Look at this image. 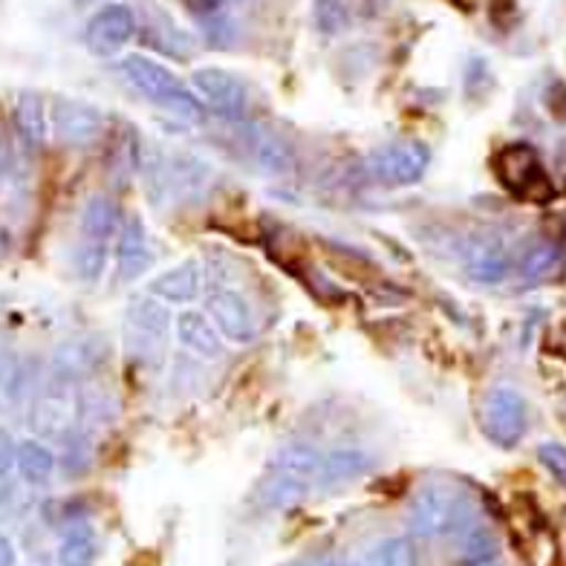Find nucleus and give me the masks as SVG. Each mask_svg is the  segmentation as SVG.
<instances>
[{"mask_svg":"<svg viewBox=\"0 0 566 566\" xmlns=\"http://www.w3.org/2000/svg\"><path fill=\"white\" fill-rule=\"evenodd\" d=\"M15 462H18L15 437H12L7 428H0V480L9 478V474L15 471Z\"/></svg>","mask_w":566,"mask_h":566,"instance_id":"obj_32","label":"nucleus"},{"mask_svg":"<svg viewBox=\"0 0 566 566\" xmlns=\"http://www.w3.org/2000/svg\"><path fill=\"white\" fill-rule=\"evenodd\" d=\"M537 460L566 489V448L558 442H544L537 448Z\"/></svg>","mask_w":566,"mask_h":566,"instance_id":"obj_30","label":"nucleus"},{"mask_svg":"<svg viewBox=\"0 0 566 566\" xmlns=\"http://www.w3.org/2000/svg\"><path fill=\"white\" fill-rule=\"evenodd\" d=\"M93 361H96V353L90 350L84 342H73L55 353L53 370L59 373L61 381H70V379H75V376L87 373L90 367H93Z\"/></svg>","mask_w":566,"mask_h":566,"instance_id":"obj_25","label":"nucleus"},{"mask_svg":"<svg viewBox=\"0 0 566 566\" xmlns=\"http://www.w3.org/2000/svg\"><path fill=\"white\" fill-rule=\"evenodd\" d=\"M107 266V247L98 243V240H87V247H82V252L75 254V269L78 275L87 283H96L98 277L105 275Z\"/></svg>","mask_w":566,"mask_h":566,"instance_id":"obj_29","label":"nucleus"},{"mask_svg":"<svg viewBox=\"0 0 566 566\" xmlns=\"http://www.w3.org/2000/svg\"><path fill=\"white\" fill-rule=\"evenodd\" d=\"M457 261L462 263V269L469 272V277L480 283H497L506 277L509 272V258L506 249L497 238H489V234H469V238H460L454 247Z\"/></svg>","mask_w":566,"mask_h":566,"instance_id":"obj_9","label":"nucleus"},{"mask_svg":"<svg viewBox=\"0 0 566 566\" xmlns=\"http://www.w3.org/2000/svg\"><path fill=\"white\" fill-rule=\"evenodd\" d=\"M73 413L75 402H70L64 396H46L35 405V424L44 433H59L73 419Z\"/></svg>","mask_w":566,"mask_h":566,"instance_id":"obj_26","label":"nucleus"},{"mask_svg":"<svg viewBox=\"0 0 566 566\" xmlns=\"http://www.w3.org/2000/svg\"><path fill=\"white\" fill-rule=\"evenodd\" d=\"M50 122H53L55 139L67 148H82V145L96 142L105 127L102 111L87 102H78V98H55L50 107Z\"/></svg>","mask_w":566,"mask_h":566,"instance_id":"obj_7","label":"nucleus"},{"mask_svg":"<svg viewBox=\"0 0 566 566\" xmlns=\"http://www.w3.org/2000/svg\"><path fill=\"white\" fill-rule=\"evenodd\" d=\"M428 165H431V150H428V145L417 139H408L376 150L367 159V171L376 179H381V182H388V186H413V182H419L424 177Z\"/></svg>","mask_w":566,"mask_h":566,"instance_id":"obj_5","label":"nucleus"},{"mask_svg":"<svg viewBox=\"0 0 566 566\" xmlns=\"http://www.w3.org/2000/svg\"><path fill=\"white\" fill-rule=\"evenodd\" d=\"M119 73L139 96L171 111L179 119L191 122V125H202L209 119V107L202 105V98H197L186 84L179 82L177 73H171L159 61L148 59V55H127L119 64Z\"/></svg>","mask_w":566,"mask_h":566,"instance_id":"obj_1","label":"nucleus"},{"mask_svg":"<svg viewBox=\"0 0 566 566\" xmlns=\"http://www.w3.org/2000/svg\"><path fill=\"white\" fill-rule=\"evenodd\" d=\"M7 373H9V353H7V347L0 344V381L7 379Z\"/></svg>","mask_w":566,"mask_h":566,"instance_id":"obj_34","label":"nucleus"},{"mask_svg":"<svg viewBox=\"0 0 566 566\" xmlns=\"http://www.w3.org/2000/svg\"><path fill=\"white\" fill-rule=\"evenodd\" d=\"M15 130L27 148H41L50 130V116L38 93H21L15 102Z\"/></svg>","mask_w":566,"mask_h":566,"instance_id":"obj_15","label":"nucleus"},{"mask_svg":"<svg viewBox=\"0 0 566 566\" xmlns=\"http://www.w3.org/2000/svg\"><path fill=\"white\" fill-rule=\"evenodd\" d=\"M306 566H342V564H336V560H329V558H321V560H313V564H306Z\"/></svg>","mask_w":566,"mask_h":566,"instance_id":"obj_36","label":"nucleus"},{"mask_svg":"<svg viewBox=\"0 0 566 566\" xmlns=\"http://www.w3.org/2000/svg\"><path fill=\"white\" fill-rule=\"evenodd\" d=\"M367 465H370V457H367L361 448H333L329 454H324L318 483L324 485V489L350 483L358 474H365Z\"/></svg>","mask_w":566,"mask_h":566,"instance_id":"obj_16","label":"nucleus"},{"mask_svg":"<svg viewBox=\"0 0 566 566\" xmlns=\"http://www.w3.org/2000/svg\"><path fill=\"white\" fill-rule=\"evenodd\" d=\"M306 492H310V485L304 480L269 471V478L258 485V503L266 509H275V512H286V509H295L298 503H304Z\"/></svg>","mask_w":566,"mask_h":566,"instance_id":"obj_18","label":"nucleus"},{"mask_svg":"<svg viewBox=\"0 0 566 566\" xmlns=\"http://www.w3.org/2000/svg\"><path fill=\"white\" fill-rule=\"evenodd\" d=\"M500 541L492 530L485 526H469L462 532L460 544H457V558L462 566H483L497 558Z\"/></svg>","mask_w":566,"mask_h":566,"instance_id":"obj_21","label":"nucleus"},{"mask_svg":"<svg viewBox=\"0 0 566 566\" xmlns=\"http://www.w3.org/2000/svg\"><path fill=\"white\" fill-rule=\"evenodd\" d=\"M148 266V231H145L139 217H130L119 229V240H116V277H119V283H130L142 277V272Z\"/></svg>","mask_w":566,"mask_h":566,"instance_id":"obj_11","label":"nucleus"},{"mask_svg":"<svg viewBox=\"0 0 566 566\" xmlns=\"http://www.w3.org/2000/svg\"><path fill=\"white\" fill-rule=\"evenodd\" d=\"M64 465H67L70 474H82V471H87L90 465V442L82 440V437H75V440H70L67 446V457H64Z\"/></svg>","mask_w":566,"mask_h":566,"instance_id":"obj_31","label":"nucleus"},{"mask_svg":"<svg viewBox=\"0 0 566 566\" xmlns=\"http://www.w3.org/2000/svg\"><path fill=\"white\" fill-rule=\"evenodd\" d=\"M254 159L266 174H286L292 171V163H295L290 148L275 136H258L254 139Z\"/></svg>","mask_w":566,"mask_h":566,"instance_id":"obj_27","label":"nucleus"},{"mask_svg":"<svg viewBox=\"0 0 566 566\" xmlns=\"http://www.w3.org/2000/svg\"><path fill=\"white\" fill-rule=\"evenodd\" d=\"M367 566H419L417 544L410 537H385L367 552Z\"/></svg>","mask_w":566,"mask_h":566,"instance_id":"obj_22","label":"nucleus"},{"mask_svg":"<svg viewBox=\"0 0 566 566\" xmlns=\"http://www.w3.org/2000/svg\"><path fill=\"white\" fill-rule=\"evenodd\" d=\"M127 321L145 342H165L171 327V313L157 298H134L127 306Z\"/></svg>","mask_w":566,"mask_h":566,"instance_id":"obj_17","label":"nucleus"},{"mask_svg":"<svg viewBox=\"0 0 566 566\" xmlns=\"http://www.w3.org/2000/svg\"><path fill=\"white\" fill-rule=\"evenodd\" d=\"M465 517V506L451 489L446 485H422L408 509L410 532L424 541L442 537L448 532H454Z\"/></svg>","mask_w":566,"mask_h":566,"instance_id":"obj_3","label":"nucleus"},{"mask_svg":"<svg viewBox=\"0 0 566 566\" xmlns=\"http://www.w3.org/2000/svg\"><path fill=\"white\" fill-rule=\"evenodd\" d=\"M191 84H195V90L202 96V105L214 111L217 116L238 119L243 107H247V87L229 70L202 67L191 75Z\"/></svg>","mask_w":566,"mask_h":566,"instance_id":"obj_8","label":"nucleus"},{"mask_svg":"<svg viewBox=\"0 0 566 566\" xmlns=\"http://www.w3.org/2000/svg\"><path fill=\"white\" fill-rule=\"evenodd\" d=\"M530 424V410L521 390L509 388V385H494L485 394L480 405V428H483L485 440L494 442L497 448H514L523 440Z\"/></svg>","mask_w":566,"mask_h":566,"instance_id":"obj_2","label":"nucleus"},{"mask_svg":"<svg viewBox=\"0 0 566 566\" xmlns=\"http://www.w3.org/2000/svg\"><path fill=\"white\" fill-rule=\"evenodd\" d=\"M209 315L214 321V327L220 336H226L229 342L247 344L254 338V318L252 310H249L247 298L231 290H217L209 295Z\"/></svg>","mask_w":566,"mask_h":566,"instance_id":"obj_10","label":"nucleus"},{"mask_svg":"<svg viewBox=\"0 0 566 566\" xmlns=\"http://www.w3.org/2000/svg\"><path fill=\"white\" fill-rule=\"evenodd\" d=\"M214 3H220V7H223V3H240V0H214Z\"/></svg>","mask_w":566,"mask_h":566,"instance_id":"obj_37","label":"nucleus"},{"mask_svg":"<svg viewBox=\"0 0 566 566\" xmlns=\"http://www.w3.org/2000/svg\"><path fill=\"white\" fill-rule=\"evenodd\" d=\"M96 558V535L87 526H75L61 541L59 560L61 566H90Z\"/></svg>","mask_w":566,"mask_h":566,"instance_id":"obj_24","label":"nucleus"},{"mask_svg":"<svg viewBox=\"0 0 566 566\" xmlns=\"http://www.w3.org/2000/svg\"><path fill=\"white\" fill-rule=\"evenodd\" d=\"M321 465H324V454H321L318 448L306 446V442H292V446L277 448L275 454H272V460H269V471L304 480V483L318 480Z\"/></svg>","mask_w":566,"mask_h":566,"instance_id":"obj_14","label":"nucleus"},{"mask_svg":"<svg viewBox=\"0 0 566 566\" xmlns=\"http://www.w3.org/2000/svg\"><path fill=\"white\" fill-rule=\"evenodd\" d=\"M494 171L503 186L517 197L530 200H544L552 191V182L544 171V163L537 157V150L526 142H514L500 150L494 159Z\"/></svg>","mask_w":566,"mask_h":566,"instance_id":"obj_4","label":"nucleus"},{"mask_svg":"<svg viewBox=\"0 0 566 566\" xmlns=\"http://www.w3.org/2000/svg\"><path fill=\"white\" fill-rule=\"evenodd\" d=\"M15 469H18V474L27 480V483L44 485L46 480L55 474V454L44 446V442L27 440L18 446Z\"/></svg>","mask_w":566,"mask_h":566,"instance_id":"obj_20","label":"nucleus"},{"mask_svg":"<svg viewBox=\"0 0 566 566\" xmlns=\"http://www.w3.org/2000/svg\"><path fill=\"white\" fill-rule=\"evenodd\" d=\"M148 290L163 304H191V301H197V295L202 290L200 263L188 258V261L177 263V266L165 269L163 275L150 281Z\"/></svg>","mask_w":566,"mask_h":566,"instance_id":"obj_12","label":"nucleus"},{"mask_svg":"<svg viewBox=\"0 0 566 566\" xmlns=\"http://www.w3.org/2000/svg\"><path fill=\"white\" fill-rule=\"evenodd\" d=\"M18 564V552L15 544L9 541L3 532H0V566H15Z\"/></svg>","mask_w":566,"mask_h":566,"instance_id":"obj_33","label":"nucleus"},{"mask_svg":"<svg viewBox=\"0 0 566 566\" xmlns=\"http://www.w3.org/2000/svg\"><path fill=\"white\" fill-rule=\"evenodd\" d=\"M350 23V0H315V27L324 35H338Z\"/></svg>","mask_w":566,"mask_h":566,"instance_id":"obj_28","label":"nucleus"},{"mask_svg":"<svg viewBox=\"0 0 566 566\" xmlns=\"http://www.w3.org/2000/svg\"><path fill=\"white\" fill-rule=\"evenodd\" d=\"M136 35V15L134 9L125 3H107L90 18L87 30H84V44L98 59H111L119 55Z\"/></svg>","mask_w":566,"mask_h":566,"instance_id":"obj_6","label":"nucleus"},{"mask_svg":"<svg viewBox=\"0 0 566 566\" xmlns=\"http://www.w3.org/2000/svg\"><path fill=\"white\" fill-rule=\"evenodd\" d=\"M483 566H503V564H497V560H492V564H483Z\"/></svg>","mask_w":566,"mask_h":566,"instance_id":"obj_38","label":"nucleus"},{"mask_svg":"<svg viewBox=\"0 0 566 566\" xmlns=\"http://www.w3.org/2000/svg\"><path fill=\"white\" fill-rule=\"evenodd\" d=\"M82 229L87 240L107 243L113 234H119V206L105 195L90 197L82 214Z\"/></svg>","mask_w":566,"mask_h":566,"instance_id":"obj_19","label":"nucleus"},{"mask_svg":"<svg viewBox=\"0 0 566 566\" xmlns=\"http://www.w3.org/2000/svg\"><path fill=\"white\" fill-rule=\"evenodd\" d=\"M177 338L186 350H191L200 358H209V361H214V358H220L226 353L223 338L214 329V324L206 315L191 313V310L177 318Z\"/></svg>","mask_w":566,"mask_h":566,"instance_id":"obj_13","label":"nucleus"},{"mask_svg":"<svg viewBox=\"0 0 566 566\" xmlns=\"http://www.w3.org/2000/svg\"><path fill=\"white\" fill-rule=\"evenodd\" d=\"M560 252L555 243H535L530 252L523 254L521 261V275L526 281H549V277L558 275L560 269Z\"/></svg>","mask_w":566,"mask_h":566,"instance_id":"obj_23","label":"nucleus"},{"mask_svg":"<svg viewBox=\"0 0 566 566\" xmlns=\"http://www.w3.org/2000/svg\"><path fill=\"white\" fill-rule=\"evenodd\" d=\"M9 171V157H7V148L0 145V186H3V179H7Z\"/></svg>","mask_w":566,"mask_h":566,"instance_id":"obj_35","label":"nucleus"}]
</instances>
